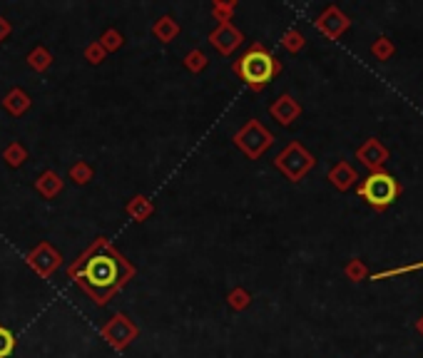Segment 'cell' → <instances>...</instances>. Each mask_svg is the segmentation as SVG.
<instances>
[{
    "label": "cell",
    "instance_id": "1",
    "mask_svg": "<svg viewBox=\"0 0 423 358\" xmlns=\"http://www.w3.org/2000/svg\"><path fill=\"white\" fill-rule=\"evenodd\" d=\"M359 197L373 209V212H386L391 204H396V199L401 197L403 187L391 172H371L366 179H361L359 184Z\"/></svg>",
    "mask_w": 423,
    "mask_h": 358
},
{
    "label": "cell",
    "instance_id": "2",
    "mask_svg": "<svg viewBox=\"0 0 423 358\" xmlns=\"http://www.w3.org/2000/svg\"><path fill=\"white\" fill-rule=\"evenodd\" d=\"M279 70H282L279 60L269 50H264L262 45H254L252 50L237 63L239 78H242L247 85H252L254 90H262L264 85L272 83V78L279 75Z\"/></svg>",
    "mask_w": 423,
    "mask_h": 358
},
{
    "label": "cell",
    "instance_id": "3",
    "mask_svg": "<svg viewBox=\"0 0 423 358\" xmlns=\"http://www.w3.org/2000/svg\"><path fill=\"white\" fill-rule=\"evenodd\" d=\"M277 167L289 177L291 182H299L301 177L314 167V157H311L299 142H291V145L277 157Z\"/></svg>",
    "mask_w": 423,
    "mask_h": 358
},
{
    "label": "cell",
    "instance_id": "4",
    "mask_svg": "<svg viewBox=\"0 0 423 358\" xmlns=\"http://www.w3.org/2000/svg\"><path fill=\"white\" fill-rule=\"evenodd\" d=\"M83 279L85 284H90V289H93V286L105 289V291L112 289L115 279H117V261L110 259V256H95V259H90L88 266H85Z\"/></svg>",
    "mask_w": 423,
    "mask_h": 358
},
{
    "label": "cell",
    "instance_id": "5",
    "mask_svg": "<svg viewBox=\"0 0 423 358\" xmlns=\"http://www.w3.org/2000/svg\"><path fill=\"white\" fill-rule=\"evenodd\" d=\"M357 160L361 162V165L369 169V174H371V172H383L386 162L391 160V152H388V147L383 145L378 137H369V140L357 150Z\"/></svg>",
    "mask_w": 423,
    "mask_h": 358
},
{
    "label": "cell",
    "instance_id": "6",
    "mask_svg": "<svg viewBox=\"0 0 423 358\" xmlns=\"http://www.w3.org/2000/svg\"><path fill=\"white\" fill-rule=\"evenodd\" d=\"M272 142H274V137L269 135L259 122H249V125L237 135V145L242 147L249 157H259Z\"/></svg>",
    "mask_w": 423,
    "mask_h": 358
},
{
    "label": "cell",
    "instance_id": "7",
    "mask_svg": "<svg viewBox=\"0 0 423 358\" xmlns=\"http://www.w3.org/2000/svg\"><path fill=\"white\" fill-rule=\"evenodd\" d=\"M349 25H351V20L336 6L326 8V11L321 13L319 18H316V28H319V30L324 32L329 40H336V37H341Z\"/></svg>",
    "mask_w": 423,
    "mask_h": 358
},
{
    "label": "cell",
    "instance_id": "8",
    "mask_svg": "<svg viewBox=\"0 0 423 358\" xmlns=\"http://www.w3.org/2000/svg\"><path fill=\"white\" fill-rule=\"evenodd\" d=\"M329 182L334 184L339 192H349L354 184L359 182V172H357V167H351V162H346V160H341V162H336L334 167L329 169Z\"/></svg>",
    "mask_w": 423,
    "mask_h": 358
},
{
    "label": "cell",
    "instance_id": "9",
    "mask_svg": "<svg viewBox=\"0 0 423 358\" xmlns=\"http://www.w3.org/2000/svg\"><path fill=\"white\" fill-rule=\"evenodd\" d=\"M272 114L277 117V122H282V125H291V122L301 114V107L291 95H282V97L272 105Z\"/></svg>",
    "mask_w": 423,
    "mask_h": 358
},
{
    "label": "cell",
    "instance_id": "10",
    "mask_svg": "<svg viewBox=\"0 0 423 358\" xmlns=\"http://www.w3.org/2000/svg\"><path fill=\"white\" fill-rule=\"evenodd\" d=\"M242 42V35L237 30H232L229 25H222L217 32H212V45H217L222 52H229Z\"/></svg>",
    "mask_w": 423,
    "mask_h": 358
},
{
    "label": "cell",
    "instance_id": "11",
    "mask_svg": "<svg viewBox=\"0 0 423 358\" xmlns=\"http://www.w3.org/2000/svg\"><path fill=\"white\" fill-rule=\"evenodd\" d=\"M371 55L376 57L378 63H388L393 55H396V45H393L388 37H376V42L371 45Z\"/></svg>",
    "mask_w": 423,
    "mask_h": 358
},
{
    "label": "cell",
    "instance_id": "12",
    "mask_svg": "<svg viewBox=\"0 0 423 358\" xmlns=\"http://www.w3.org/2000/svg\"><path fill=\"white\" fill-rule=\"evenodd\" d=\"M421 269H423V261H416V264H406V266H398V269H386V271H378V274H371V281L393 279V276L408 274V271H421Z\"/></svg>",
    "mask_w": 423,
    "mask_h": 358
},
{
    "label": "cell",
    "instance_id": "13",
    "mask_svg": "<svg viewBox=\"0 0 423 358\" xmlns=\"http://www.w3.org/2000/svg\"><path fill=\"white\" fill-rule=\"evenodd\" d=\"M346 276H349L351 281H364V279H369V269H366V264H364L361 259H351L349 264H346Z\"/></svg>",
    "mask_w": 423,
    "mask_h": 358
},
{
    "label": "cell",
    "instance_id": "14",
    "mask_svg": "<svg viewBox=\"0 0 423 358\" xmlns=\"http://www.w3.org/2000/svg\"><path fill=\"white\" fill-rule=\"evenodd\" d=\"M16 348V336H13L11 328L0 326V358H8Z\"/></svg>",
    "mask_w": 423,
    "mask_h": 358
},
{
    "label": "cell",
    "instance_id": "15",
    "mask_svg": "<svg viewBox=\"0 0 423 358\" xmlns=\"http://www.w3.org/2000/svg\"><path fill=\"white\" fill-rule=\"evenodd\" d=\"M284 47L289 52H299L301 47H304V35H301L299 30H289L284 35Z\"/></svg>",
    "mask_w": 423,
    "mask_h": 358
},
{
    "label": "cell",
    "instance_id": "16",
    "mask_svg": "<svg viewBox=\"0 0 423 358\" xmlns=\"http://www.w3.org/2000/svg\"><path fill=\"white\" fill-rule=\"evenodd\" d=\"M416 331H418V333H421V336H423V316H421V318H418V321H416Z\"/></svg>",
    "mask_w": 423,
    "mask_h": 358
}]
</instances>
